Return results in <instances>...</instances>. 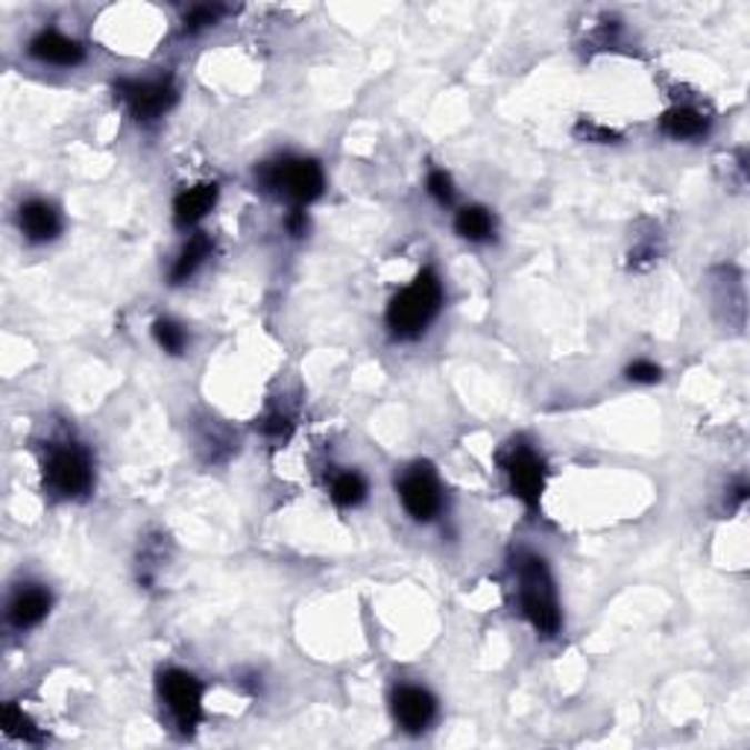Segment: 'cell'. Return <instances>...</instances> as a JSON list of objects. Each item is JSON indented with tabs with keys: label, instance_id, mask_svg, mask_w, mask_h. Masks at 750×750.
<instances>
[{
	"label": "cell",
	"instance_id": "cell-1",
	"mask_svg": "<svg viewBox=\"0 0 750 750\" xmlns=\"http://www.w3.org/2000/svg\"><path fill=\"white\" fill-rule=\"evenodd\" d=\"M41 484L59 501H80L94 490V454L77 437L44 440L39 452Z\"/></svg>",
	"mask_w": 750,
	"mask_h": 750
},
{
	"label": "cell",
	"instance_id": "cell-2",
	"mask_svg": "<svg viewBox=\"0 0 750 750\" xmlns=\"http://www.w3.org/2000/svg\"><path fill=\"white\" fill-rule=\"evenodd\" d=\"M513 578H517V598L524 621L542 639L557 637L563 628V610H560L554 574H551L546 557L533 554V551H519L513 560Z\"/></svg>",
	"mask_w": 750,
	"mask_h": 750
},
{
	"label": "cell",
	"instance_id": "cell-3",
	"mask_svg": "<svg viewBox=\"0 0 750 750\" xmlns=\"http://www.w3.org/2000/svg\"><path fill=\"white\" fill-rule=\"evenodd\" d=\"M443 282L440 276L426 267L417 273L408 288L396 293L388 306V329L396 340H417L426 334V329L437 320L440 308H443Z\"/></svg>",
	"mask_w": 750,
	"mask_h": 750
},
{
	"label": "cell",
	"instance_id": "cell-4",
	"mask_svg": "<svg viewBox=\"0 0 750 750\" xmlns=\"http://www.w3.org/2000/svg\"><path fill=\"white\" fill-rule=\"evenodd\" d=\"M256 179L264 191L288 202L291 209H308L326 191V173L320 162L302 159V156H282V159L259 164Z\"/></svg>",
	"mask_w": 750,
	"mask_h": 750
},
{
	"label": "cell",
	"instance_id": "cell-5",
	"mask_svg": "<svg viewBox=\"0 0 750 750\" xmlns=\"http://www.w3.org/2000/svg\"><path fill=\"white\" fill-rule=\"evenodd\" d=\"M156 694L164 716L182 736H191L202 724V698L206 686L186 669H162L156 680Z\"/></svg>",
	"mask_w": 750,
	"mask_h": 750
},
{
	"label": "cell",
	"instance_id": "cell-6",
	"mask_svg": "<svg viewBox=\"0 0 750 750\" xmlns=\"http://www.w3.org/2000/svg\"><path fill=\"white\" fill-rule=\"evenodd\" d=\"M396 496L402 501L404 513L413 522H434L446 508V492L440 484L437 469L426 460H417L411 467L402 469V476L396 478Z\"/></svg>",
	"mask_w": 750,
	"mask_h": 750
},
{
	"label": "cell",
	"instance_id": "cell-7",
	"mask_svg": "<svg viewBox=\"0 0 750 750\" xmlns=\"http://www.w3.org/2000/svg\"><path fill=\"white\" fill-rule=\"evenodd\" d=\"M501 472L508 481L510 492L517 496L522 504L537 508L546 492V481H549V467L542 454L524 440H513L501 454Z\"/></svg>",
	"mask_w": 750,
	"mask_h": 750
},
{
	"label": "cell",
	"instance_id": "cell-8",
	"mask_svg": "<svg viewBox=\"0 0 750 750\" xmlns=\"http://www.w3.org/2000/svg\"><path fill=\"white\" fill-rule=\"evenodd\" d=\"M114 98L138 123H153L177 106V86L170 77H147V80L114 82Z\"/></svg>",
	"mask_w": 750,
	"mask_h": 750
},
{
	"label": "cell",
	"instance_id": "cell-9",
	"mask_svg": "<svg viewBox=\"0 0 750 750\" xmlns=\"http://www.w3.org/2000/svg\"><path fill=\"white\" fill-rule=\"evenodd\" d=\"M390 710H393L396 724L402 727L404 733L420 736L428 727L434 724L437 718V698L420 683H402L393 689L390 698Z\"/></svg>",
	"mask_w": 750,
	"mask_h": 750
},
{
	"label": "cell",
	"instance_id": "cell-10",
	"mask_svg": "<svg viewBox=\"0 0 750 750\" xmlns=\"http://www.w3.org/2000/svg\"><path fill=\"white\" fill-rule=\"evenodd\" d=\"M50 607H53V596L44 583H21L7 601V624L16 633H27L48 619Z\"/></svg>",
	"mask_w": 750,
	"mask_h": 750
},
{
	"label": "cell",
	"instance_id": "cell-11",
	"mask_svg": "<svg viewBox=\"0 0 750 750\" xmlns=\"http://www.w3.org/2000/svg\"><path fill=\"white\" fill-rule=\"evenodd\" d=\"M27 53L41 62V66L53 68H77L86 59V48L71 36L59 33V30H39L27 44Z\"/></svg>",
	"mask_w": 750,
	"mask_h": 750
},
{
	"label": "cell",
	"instance_id": "cell-12",
	"mask_svg": "<svg viewBox=\"0 0 750 750\" xmlns=\"http://www.w3.org/2000/svg\"><path fill=\"white\" fill-rule=\"evenodd\" d=\"M18 232L24 234L27 243H50L57 241L62 232V214L50 200H33L21 202L18 209Z\"/></svg>",
	"mask_w": 750,
	"mask_h": 750
},
{
	"label": "cell",
	"instance_id": "cell-13",
	"mask_svg": "<svg viewBox=\"0 0 750 750\" xmlns=\"http://www.w3.org/2000/svg\"><path fill=\"white\" fill-rule=\"evenodd\" d=\"M220 188L218 182H200V186L186 188L173 200V223L179 229H194L202 218H209V211L218 206Z\"/></svg>",
	"mask_w": 750,
	"mask_h": 750
},
{
	"label": "cell",
	"instance_id": "cell-14",
	"mask_svg": "<svg viewBox=\"0 0 750 750\" xmlns=\"http://www.w3.org/2000/svg\"><path fill=\"white\" fill-rule=\"evenodd\" d=\"M660 132L671 141H694L710 132V118L689 103H678L666 109L660 118Z\"/></svg>",
	"mask_w": 750,
	"mask_h": 750
},
{
	"label": "cell",
	"instance_id": "cell-15",
	"mask_svg": "<svg viewBox=\"0 0 750 750\" xmlns=\"http://www.w3.org/2000/svg\"><path fill=\"white\" fill-rule=\"evenodd\" d=\"M211 250H214V241L209 234L191 232V238L182 243V250L177 252V259L170 264V284H182L188 279H194L197 270L211 259Z\"/></svg>",
	"mask_w": 750,
	"mask_h": 750
},
{
	"label": "cell",
	"instance_id": "cell-16",
	"mask_svg": "<svg viewBox=\"0 0 750 750\" xmlns=\"http://www.w3.org/2000/svg\"><path fill=\"white\" fill-rule=\"evenodd\" d=\"M454 232L469 243H487L496 238V214L487 206H463L454 214Z\"/></svg>",
	"mask_w": 750,
	"mask_h": 750
},
{
	"label": "cell",
	"instance_id": "cell-17",
	"mask_svg": "<svg viewBox=\"0 0 750 750\" xmlns=\"http://www.w3.org/2000/svg\"><path fill=\"white\" fill-rule=\"evenodd\" d=\"M367 492H370L367 478H363L361 472H356V469H340V472H334L329 481L331 501L343 510L358 508V504L367 499Z\"/></svg>",
	"mask_w": 750,
	"mask_h": 750
},
{
	"label": "cell",
	"instance_id": "cell-18",
	"mask_svg": "<svg viewBox=\"0 0 750 750\" xmlns=\"http://www.w3.org/2000/svg\"><path fill=\"white\" fill-rule=\"evenodd\" d=\"M0 724H3V733H7L9 739H16V742H24V744L44 742V733H41L39 727L30 721V716H27L18 703H7V707H3Z\"/></svg>",
	"mask_w": 750,
	"mask_h": 750
},
{
	"label": "cell",
	"instance_id": "cell-19",
	"mask_svg": "<svg viewBox=\"0 0 750 750\" xmlns=\"http://www.w3.org/2000/svg\"><path fill=\"white\" fill-rule=\"evenodd\" d=\"M153 338L156 343H159V349L173 358L186 356V349L191 347V334H188L186 326L177 323V320H170V317H159V320H156Z\"/></svg>",
	"mask_w": 750,
	"mask_h": 750
},
{
	"label": "cell",
	"instance_id": "cell-20",
	"mask_svg": "<svg viewBox=\"0 0 750 750\" xmlns=\"http://www.w3.org/2000/svg\"><path fill=\"white\" fill-rule=\"evenodd\" d=\"M426 191L428 197L437 202V206H443V209H449V206H454V197H458V188H454V179L446 173L443 168H434L428 170L426 177Z\"/></svg>",
	"mask_w": 750,
	"mask_h": 750
},
{
	"label": "cell",
	"instance_id": "cell-21",
	"mask_svg": "<svg viewBox=\"0 0 750 750\" xmlns=\"http://www.w3.org/2000/svg\"><path fill=\"white\" fill-rule=\"evenodd\" d=\"M223 16V7H209V3H202V7H191L186 12V33H200V30H209L214 27Z\"/></svg>",
	"mask_w": 750,
	"mask_h": 750
},
{
	"label": "cell",
	"instance_id": "cell-22",
	"mask_svg": "<svg viewBox=\"0 0 750 750\" xmlns=\"http://www.w3.org/2000/svg\"><path fill=\"white\" fill-rule=\"evenodd\" d=\"M624 376H628V381H633V384H657V381L662 379V370L653 361H648V358H637L633 363H628Z\"/></svg>",
	"mask_w": 750,
	"mask_h": 750
},
{
	"label": "cell",
	"instance_id": "cell-23",
	"mask_svg": "<svg viewBox=\"0 0 750 750\" xmlns=\"http://www.w3.org/2000/svg\"><path fill=\"white\" fill-rule=\"evenodd\" d=\"M291 428H293L291 417L282 411H270L264 420H261V431H264L267 437H273V440H284V437L291 434Z\"/></svg>",
	"mask_w": 750,
	"mask_h": 750
},
{
	"label": "cell",
	"instance_id": "cell-24",
	"mask_svg": "<svg viewBox=\"0 0 750 750\" xmlns=\"http://www.w3.org/2000/svg\"><path fill=\"white\" fill-rule=\"evenodd\" d=\"M578 136L587 138V141H596V144H613V141H619V136H616L613 130H607V127H601V123H592V121H581V127H578Z\"/></svg>",
	"mask_w": 750,
	"mask_h": 750
},
{
	"label": "cell",
	"instance_id": "cell-25",
	"mask_svg": "<svg viewBox=\"0 0 750 750\" xmlns=\"http://www.w3.org/2000/svg\"><path fill=\"white\" fill-rule=\"evenodd\" d=\"M308 211L306 209H291L288 214H284V229H288V234L291 238H302V234H308Z\"/></svg>",
	"mask_w": 750,
	"mask_h": 750
}]
</instances>
